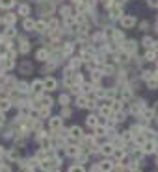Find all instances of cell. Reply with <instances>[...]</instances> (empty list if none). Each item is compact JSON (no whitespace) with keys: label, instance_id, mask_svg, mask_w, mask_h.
<instances>
[{"label":"cell","instance_id":"6da1fadb","mask_svg":"<svg viewBox=\"0 0 158 172\" xmlns=\"http://www.w3.org/2000/svg\"><path fill=\"white\" fill-rule=\"evenodd\" d=\"M99 168H101V172H112L113 170V163L112 161H102V163L99 165Z\"/></svg>","mask_w":158,"mask_h":172},{"label":"cell","instance_id":"7a4b0ae2","mask_svg":"<svg viewBox=\"0 0 158 172\" xmlns=\"http://www.w3.org/2000/svg\"><path fill=\"white\" fill-rule=\"evenodd\" d=\"M121 24H123L125 28H130V26L136 24V19H134L132 15H130V17H123V19H121Z\"/></svg>","mask_w":158,"mask_h":172},{"label":"cell","instance_id":"3957f363","mask_svg":"<svg viewBox=\"0 0 158 172\" xmlns=\"http://www.w3.org/2000/svg\"><path fill=\"white\" fill-rule=\"evenodd\" d=\"M43 87H45V89H48V91H50V89H54V87H56V80H54V78H47V80H45V83H43Z\"/></svg>","mask_w":158,"mask_h":172},{"label":"cell","instance_id":"277c9868","mask_svg":"<svg viewBox=\"0 0 158 172\" xmlns=\"http://www.w3.org/2000/svg\"><path fill=\"white\" fill-rule=\"evenodd\" d=\"M36 56H37V59L45 61V59L48 58V52H47V50H37V54H36Z\"/></svg>","mask_w":158,"mask_h":172},{"label":"cell","instance_id":"5b68a950","mask_svg":"<svg viewBox=\"0 0 158 172\" xmlns=\"http://www.w3.org/2000/svg\"><path fill=\"white\" fill-rule=\"evenodd\" d=\"M23 26H24L26 30H34V28H36V22H34V20H30V19H26L24 22H23Z\"/></svg>","mask_w":158,"mask_h":172},{"label":"cell","instance_id":"8992f818","mask_svg":"<svg viewBox=\"0 0 158 172\" xmlns=\"http://www.w3.org/2000/svg\"><path fill=\"white\" fill-rule=\"evenodd\" d=\"M101 152H102V154H106V156H110V154H113V148H112L110 144H104V146L101 148Z\"/></svg>","mask_w":158,"mask_h":172},{"label":"cell","instance_id":"52a82bcc","mask_svg":"<svg viewBox=\"0 0 158 172\" xmlns=\"http://www.w3.org/2000/svg\"><path fill=\"white\" fill-rule=\"evenodd\" d=\"M147 87H149V89H156L158 87V80H147Z\"/></svg>","mask_w":158,"mask_h":172},{"label":"cell","instance_id":"ba28073f","mask_svg":"<svg viewBox=\"0 0 158 172\" xmlns=\"http://www.w3.org/2000/svg\"><path fill=\"white\" fill-rule=\"evenodd\" d=\"M97 122H99V120H97V117H93V115H91V117H88V126L95 128V126H97Z\"/></svg>","mask_w":158,"mask_h":172},{"label":"cell","instance_id":"9c48e42d","mask_svg":"<svg viewBox=\"0 0 158 172\" xmlns=\"http://www.w3.org/2000/svg\"><path fill=\"white\" fill-rule=\"evenodd\" d=\"M61 126V120L58 119V117H56V119H52L50 120V128H52V130H54V128H60Z\"/></svg>","mask_w":158,"mask_h":172},{"label":"cell","instance_id":"30bf717a","mask_svg":"<svg viewBox=\"0 0 158 172\" xmlns=\"http://www.w3.org/2000/svg\"><path fill=\"white\" fill-rule=\"evenodd\" d=\"M145 152H147V154L154 152V143H151V141H149V143H145Z\"/></svg>","mask_w":158,"mask_h":172},{"label":"cell","instance_id":"8fae6325","mask_svg":"<svg viewBox=\"0 0 158 172\" xmlns=\"http://www.w3.org/2000/svg\"><path fill=\"white\" fill-rule=\"evenodd\" d=\"M11 4H13V0H0V6L2 7H11Z\"/></svg>","mask_w":158,"mask_h":172},{"label":"cell","instance_id":"7c38bea8","mask_svg":"<svg viewBox=\"0 0 158 172\" xmlns=\"http://www.w3.org/2000/svg\"><path fill=\"white\" fill-rule=\"evenodd\" d=\"M110 13H112V17H119V15H121V9L115 6V7H112V11H110Z\"/></svg>","mask_w":158,"mask_h":172},{"label":"cell","instance_id":"4fadbf2b","mask_svg":"<svg viewBox=\"0 0 158 172\" xmlns=\"http://www.w3.org/2000/svg\"><path fill=\"white\" fill-rule=\"evenodd\" d=\"M32 87H34V91H41V89H43V83H41V82H34Z\"/></svg>","mask_w":158,"mask_h":172},{"label":"cell","instance_id":"5bb4252c","mask_svg":"<svg viewBox=\"0 0 158 172\" xmlns=\"http://www.w3.org/2000/svg\"><path fill=\"white\" fill-rule=\"evenodd\" d=\"M154 58H156V54H154V52H147V56H145V59H147V61H154Z\"/></svg>","mask_w":158,"mask_h":172},{"label":"cell","instance_id":"9a60e30c","mask_svg":"<svg viewBox=\"0 0 158 172\" xmlns=\"http://www.w3.org/2000/svg\"><path fill=\"white\" fill-rule=\"evenodd\" d=\"M19 11H20V13H23V15H26V13H28V11H30V7H28V6H24V4H23V6H20V7H19Z\"/></svg>","mask_w":158,"mask_h":172},{"label":"cell","instance_id":"2e32d148","mask_svg":"<svg viewBox=\"0 0 158 172\" xmlns=\"http://www.w3.org/2000/svg\"><path fill=\"white\" fill-rule=\"evenodd\" d=\"M153 45V39L151 37H143V46H151Z\"/></svg>","mask_w":158,"mask_h":172},{"label":"cell","instance_id":"e0dca14e","mask_svg":"<svg viewBox=\"0 0 158 172\" xmlns=\"http://www.w3.org/2000/svg\"><path fill=\"white\" fill-rule=\"evenodd\" d=\"M71 135H73V137H80V128H73V130H71Z\"/></svg>","mask_w":158,"mask_h":172},{"label":"cell","instance_id":"ac0fdd59","mask_svg":"<svg viewBox=\"0 0 158 172\" xmlns=\"http://www.w3.org/2000/svg\"><path fill=\"white\" fill-rule=\"evenodd\" d=\"M76 152H78V150H76L75 146H69V148H67V154H71V156H76Z\"/></svg>","mask_w":158,"mask_h":172},{"label":"cell","instance_id":"d6986e66","mask_svg":"<svg viewBox=\"0 0 158 172\" xmlns=\"http://www.w3.org/2000/svg\"><path fill=\"white\" fill-rule=\"evenodd\" d=\"M69 172H84V167H71Z\"/></svg>","mask_w":158,"mask_h":172},{"label":"cell","instance_id":"ffe728a7","mask_svg":"<svg viewBox=\"0 0 158 172\" xmlns=\"http://www.w3.org/2000/svg\"><path fill=\"white\" fill-rule=\"evenodd\" d=\"M78 105H82V107H88V100H86V98H78Z\"/></svg>","mask_w":158,"mask_h":172},{"label":"cell","instance_id":"44dd1931","mask_svg":"<svg viewBox=\"0 0 158 172\" xmlns=\"http://www.w3.org/2000/svg\"><path fill=\"white\" fill-rule=\"evenodd\" d=\"M112 107H113V111H119V109H121V102H115V104H112Z\"/></svg>","mask_w":158,"mask_h":172},{"label":"cell","instance_id":"7402d4cb","mask_svg":"<svg viewBox=\"0 0 158 172\" xmlns=\"http://www.w3.org/2000/svg\"><path fill=\"white\" fill-rule=\"evenodd\" d=\"M149 6L151 7H158V0H149Z\"/></svg>","mask_w":158,"mask_h":172},{"label":"cell","instance_id":"603a6c76","mask_svg":"<svg viewBox=\"0 0 158 172\" xmlns=\"http://www.w3.org/2000/svg\"><path fill=\"white\" fill-rule=\"evenodd\" d=\"M101 111H102V115H108V113H110V107L104 105V107H101Z\"/></svg>","mask_w":158,"mask_h":172},{"label":"cell","instance_id":"cb8c5ba5","mask_svg":"<svg viewBox=\"0 0 158 172\" xmlns=\"http://www.w3.org/2000/svg\"><path fill=\"white\" fill-rule=\"evenodd\" d=\"M67 100H69V98H67V94H63L61 98H60V102H61V104H67Z\"/></svg>","mask_w":158,"mask_h":172},{"label":"cell","instance_id":"d4e9b609","mask_svg":"<svg viewBox=\"0 0 158 172\" xmlns=\"http://www.w3.org/2000/svg\"><path fill=\"white\" fill-rule=\"evenodd\" d=\"M8 105H9L8 102H0V109H8Z\"/></svg>","mask_w":158,"mask_h":172},{"label":"cell","instance_id":"484cf974","mask_svg":"<svg viewBox=\"0 0 158 172\" xmlns=\"http://www.w3.org/2000/svg\"><path fill=\"white\" fill-rule=\"evenodd\" d=\"M156 163H158V161H156Z\"/></svg>","mask_w":158,"mask_h":172}]
</instances>
